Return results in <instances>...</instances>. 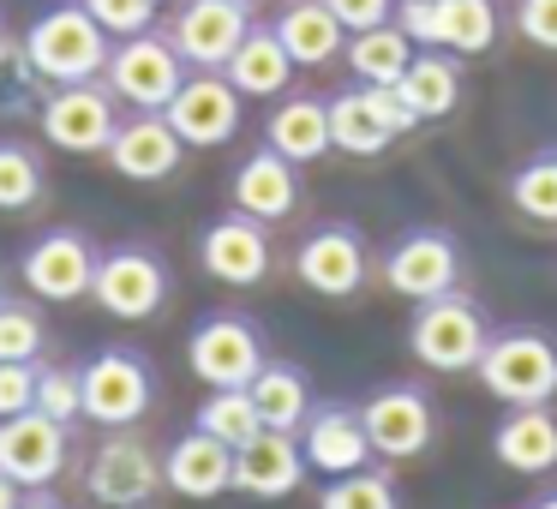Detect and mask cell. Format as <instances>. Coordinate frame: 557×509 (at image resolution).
Wrapping results in <instances>:
<instances>
[{
  "label": "cell",
  "instance_id": "cell-38",
  "mask_svg": "<svg viewBox=\"0 0 557 509\" xmlns=\"http://www.w3.org/2000/svg\"><path fill=\"white\" fill-rule=\"evenodd\" d=\"M78 7H85L109 37H138V30H157L162 0H78Z\"/></svg>",
  "mask_w": 557,
  "mask_h": 509
},
{
  "label": "cell",
  "instance_id": "cell-39",
  "mask_svg": "<svg viewBox=\"0 0 557 509\" xmlns=\"http://www.w3.org/2000/svg\"><path fill=\"white\" fill-rule=\"evenodd\" d=\"M37 408V360H0V420Z\"/></svg>",
  "mask_w": 557,
  "mask_h": 509
},
{
  "label": "cell",
  "instance_id": "cell-42",
  "mask_svg": "<svg viewBox=\"0 0 557 509\" xmlns=\"http://www.w3.org/2000/svg\"><path fill=\"white\" fill-rule=\"evenodd\" d=\"M18 504H25V485H13L7 473H0V509H18Z\"/></svg>",
  "mask_w": 557,
  "mask_h": 509
},
{
  "label": "cell",
  "instance_id": "cell-12",
  "mask_svg": "<svg viewBox=\"0 0 557 509\" xmlns=\"http://www.w3.org/2000/svg\"><path fill=\"white\" fill-rule=\"evenodd\" d=\"M90 300L109 318H157L162 300H169V264H162L150 246H114V252L97 258V282H90Z\"/></svg>",
  "mask_w": 557,
  "mask_h": 509
},
{
  "label": "cell",
  "instance_id": "cell-4",
  "mask_svg": "<svg viewBox=\"0 0 557 509\" xmlns=\"http://www.w3.org/2000/svg\"><path fill=\"white\" fill-rule=\"evenodd\" d=\"M186 73H193V66L181 61L169 30H138V37L114 42L102 85H109L114 102H126L133 114H162L174 102V90L186 85Z\"/></svg>",
  "mask_w": 557,
  "mask_h": 509
},
{
  "label": "cell",
  "instance_id": "cell-16",
  "mask_svg": "<svg viewBox=\"0 0 557 509\" xmlns=\"http://www.w3.org/2000/svg\"><path fill=\"white\" fill-rule=\"evenodd\" d=\"M18 276H25V288L37 294V300L73 306V300H85L90 282H97V252H90V240L78 228H49L42 240L25 246Z\"/></svg>",
  "mask_w": 557,
  "mask_h": 509
},
{
  "label": "cell",
  "instance_id": "cell-30",
  "mask_svg": "<svg viewBox=\"0 0 557 509\" xmlns=\"http://www.w3.org/2000/svg\"><path fill=\"white\" fill-rule=\"evenodd\" d=\"M246 396H252L258 420H264L270 432H300L306 413H312V384H306V372L288 360H264V372L246 384Z\"/></svg>",
  "mask_w": 557,
  "mask_h": 509
},
{
  "label": "cell",
  "instance_id": "cell-1",
  "mask_svg": "<svg viewBox=\"0 0 557 509\" xmlns=\"http://www.w3.org/2000/svg\"><path fill=\"white\" fill-rule=\"evenodd\" d=\"M473 377L504 408H545V401H557V336H545L533 324L492 330Z\"/></svg>",
  "mask_w": 557,
  "mask_h": 509
},
{
  "label": "cell",
  "instance_id": "cell-31",
  "mask_svg": "<svg viewBox=\"0 0 557 509\" xmlns=\"http://www.w3.org/2000/svg\"><path fill=\"white\" fill-rule=\"evenodd\" d=\"M413 37L389 18V25H372V30H354L348 49H342V61H348V73L360 78V85H396L401 73H408L413 61Z\"/></svg>",
  "mask_w": 557,
  "mask_h": 509
},
{
  "label": "cell",
  "instance_id": "cell-10",
  "mask_svg": "<svg viewBox=\"0 0 557 509\" xmlns=\"http://www.w3.org/2000/svg\"><path fill=\"white\" fill-rule=\"evenodd\" d=\"M186 360H193V377H205L210 389H246L264 372V336L240 312H210L186 336Z\"/></svg>",
  "mask_w": 557,
  "mask_h": 509
},
{
  "label": "cell",
  "instance_id": "cell-22",
  "mask_svg": "<svg viewBox=\"0 0 557 509\" xmlns=\"http://www.w3.org/2000/svg\"><path fill=\"white\" fill-rule=\"evenodd\" d=\"M228 193H234V210H240V216L288 222L294 210H300V162H288L282 150L258 145L252 157H246L240 169H234Z\"/></svg>",
  "mask_w": 557,
  "mask_h": 509
},
{
  "label": "cell",
  "instance_id": "cell-44",
  "mask_svg": "<svg viewBox=\"0 0 557 509\" xmlns=\"http://www.w3.org/2000/svg\"><path fill=\"white\" fill-rule=\"evenodd\" d=\"M528 509H557V485H552V492H540V497H533Z\"/></svg>",
  "mask_w": 557,
  "mask_h": 509
},
{
  "label": "cell",
  "instance_id": "cell-27",
  "mask_svg": "<svg viewBox=\"0 0 557 509\" xmlns=\"http://www.w3.org/2000/svg\"><path fill=\"white\" fill-rule=\"evenodd\" d=\"M228 85L240 90V97H288V85H294V61H288V49H282V37H276V25H252L240 37V49L228 54Z\"/></svg>",
  "mask_w": 557,
  "mask_h": 509
},
{
  "label": "cell",
  "instance_id": "cell-43",
  "mask_svg": "<svg viewBox=\"0 0 557 509\" xmlns=\"http://www.w3.org/2000/svg\"><path fill=\"white\" fill-rule=\"evenodd\" d=\"M18 509H61V504H54V497H42V492H37V497H25V504H18Z\"/></svg>",
  "mask_w": 557,
  "mask_h": 509
},
{
  "label": "cell",
  "instance_id": "cell-40",
  "mask_svg": "<svg viewBox=\"0 0 557 509\" xmlns=\"http://www.w3.org/2000/svg\"><path fill=\"white\" fill-rule=\"evenodd\" d=\"M516 37L557 54V0H516Z\"/></svg>",
  "mask_w": 557,
  "mask_h": 509
},
{
  "label": "cell",
  "instance_id": "cell-35",
  "mask_svg": "<svg viewBox=\"0 0 557 509\" xmlns=\"http://www.w3.org/2000/svg\"><path fill=\"white\" fill-rule=\"evenodd\" d=\"M42 198V162L25 145H0V210H30Z\"/></svg>",
  "mask_w": 557,
  "mask_h": 509
},
{
  "label": "cell",
  "instance_id": "cell-6",
  "mask_svg": "<svg viewBox=\"0 0 557 509\" xmlns=\"http://www.w3.org/2000/svg\"><path fill=\"white\" fill-rule=\"evenodd\" d=\"M389 294L401 300H437V294H456L461 288V246L449 228H408L389 240L384 264H377Z\"/></svg>",
  "mask_w": 557,
  "mask_h": 509
},
{
  "label": "cell",
  "instance_id": "cell-23",
  "mask_svg": "<svg viewBox=\"0 0 557 509\" xmlns=\"http://www.w3.org/2000/svg\"><path fill=\"white\" fill-rule=\"evenodd\" d=\"M181 157H186V145L169 126V114H133V121H121V133H114V145H109L114 174H121V181H138V186L169 181V174L181 169Z\"/></svg>",
  "mask_w": 557,
  "mask_h": 509
},
{
  "label": "cell",
  "instance_id": "cell-14",
  "mask_svg": "<svg viewBox=\"0 0 557 509\" xmlns=\"http://www.w3.org/2000/svg\"><path fill=\"white\" fill-rule=\"evenodd\" d=\"M246 30H252L246 0H181L169 18V42L193 73H222Z\"/></svg>",
  "mask_w": 557,
  "mask_h": 509
},
{
  "label": "cell",
  "instance_id": "cell-21",
  "mask_svg": "<svg viewBox=\"0 0 557 509\" xmlns=\"http://www.w3.org/2000/svg\"><path fill=\"white\" fill-rule=\"evenodd\" d=\"M306 485V449H300V432H258L252 444L234 449V492L246 497H264V504H276V497L300 492Z\"/></svg>",
  "mask_w": 557,
  "mask_h": 509
},
{
  "label": "cell",
  "instance_id": "cell-29",
  "mask_svg": "<svg viewBox=\"0 0 557 509\" xmlns=\"http://www.w3.org/2000/svg\"><path fill=\"white\" fill-rule=\"evenodd\" d=\"M276 37L294 66H330L348 49V30H342V18L330 13L324 0H288L276 13Z\"/></svg>",
  "mask_w": 557,
  "mask_h": 509
},
{
  "label": "cell",
  "instance_id": "cell-8",
  "mask_svg": "<svg viewBox=\"0 0 557 509\" xmlns=\"http://www.w3.org/2000/svg\"><path fill=\"white\" fill-rule=\"evenodd\" d=\"M413 114L408 102L396 97L389 85H354L342 97H330V145L342 157H384L396 138L413 133Z\"/></svg>",
  "mask_w": 557,
  "mask_h": 509
},
{
  "label": "cell",
  "instance_id": "cell-32",
  "mask_svg": "<svg viewBox=\"0 0 557 509\" xmlns=\"http://www.w3.org/2000/svg\"><path fill=\"white\" fill-rule=\"evenodd\" d=\"M509 210L533 228H557V145H540L509 169Z\"/></svg>",
  "mask_w": 557,
  "mask_h": 509
},
{
  "label": "cell",
  "instance_id": "cell-3",
  "mask_svg": "<svg viewBox=\"0 0 557 509\" xmlns=\"http://www.w3.org/2000/svg\"><path fill=\"white\" fill-rule=\"evenodd\" d=\"M492 342V324H485L480 300L473 294H437V300H420L408 318V353L425 365V372H473Z\"/></svg>",
  "mask_w": 557,
  "mask_h": 509
},
{
  "label": "cell",
  "instance_id": "cell-28",
  "mask_svg": "<svg viewBox=\"0 0 557 509\" xmlns=\"http://www.w3.org/2000/svg\"><path fill=\"white\" fill-rule=\"evenodd\" d=\"M264 145L282 150L288 162H318L330 157V97H282L264 121Z\"/></svg>",
  "mask_w": 557,
  "mask_h": 509
},
{
  "label": "cell",
  "instance_id": "cell-34",
  "mask_svg": "<svg viewBox=\"0 0 557 509\" xmlns=\"http://www.w3.org/2000/svg\"><path fill=\"white\" fill-rule=\"evenodd\" d=\"M198 432H210L228 449H240V444H252V437L264 432V420H258V408H252L246 389H210L205 408H198Z\"/></svg>",
  "mask_w": 557,
  "mask_h": 509
},
{
  "label": "cell",
  "instance_id": "cell-25",
  "mask_svg": "<svg viewBox=\"0 0 557 509\" xmlns=\"http://www.w3.org/2000/svg\"><path fill=\"white\" fill-rule=\"evenodd\" d=\"M461 54H449V49H420L408 61V73L396 78V97L408 102V114L413 121H444V114H456V102H461Z\"/></svg>",
  "mask_w": 557,
  "mask_h": 509
},
{
  "label": "cell",
  "instance_id": "cell-13",
  "mask_svg": "<svg viewBox=\"0 0 557 509\" xmlns=\"http://www.w3.org/2000/svg\"><path fill=\"white\" fill-rule=\"evenodd\" d=\"M294 276L318 294V300H354L372 276V252H366V234L348 222H324L300 240L294 252Z\"/></svg>",
  "mask_w": 557,
  "mask_h": 509
},
{
  "label": "cell",
  "instance_id": "cell-18",
  "mask_svg": "<svg viewBox=\"0 0 557 509\" xmlns=\"http://www.w3.org/2000/svg\"><path fill=\"white\" fill-rule=\"evenodd\" d=\"M198 264L205 276H216L222 288H258L270 276V222L258 216H216L205 234H198Z\"/></svg>",
  "mask_w": 557,
  "mask_h": 509
},
{
  "label": "cell",
  "instance_id": "cell-26",
  "mask_svg": "<svg viewBox=\"0 0 557 509\" xmlns=\"http://www.w3.org/2000/svg\"><path fill=\"white\" fill-rule=\"evenodd\" d=\"M492 449L509 473H552L557 468V413L552 401L545 408H509L492 432Z\"/></svg>",
  "mask_w": 557,
  "mask_h": 509
},
{
  "label": "cell",
  "instance_id": "cell-24",
  "mask_svg": "<svg viewBox=\"0 0 557 509\" xmlns=\"http://www.w3.org/2000/svg\"><path fill=\"white\" fill-rule=\"evenodd\" d=\"M162 485L193 497V504H210V497L234 492V449L193 425V432L174 437L169 456H162Z\"/></svg>",
  "mask_w": 557,
  "mask_h": 509
},
{
  "label": "cell",
  "instance_id": "cell-19",
  "mask_svg": "<svg viewBox=\"0 0 557 509\" xmlns=\"http://www.w3.org/2000/svg\"><path fill=\"white\" fill-rule=\"evenodd\" d=\"M66 468V425L49 420V413H13V420H0V473L25 492H42L54 485Z\"/></svg>",
  "mask_w": 557,
  "mask_h": 509
},
{
  "label": "cell",
  "instance_id": "cell-20",
  "mask_svg": "<svg viewBox=\"0 0 557 509\" xmlns=\"http://www.w3.org/2000/svg\"><path fill=\"white\" fill-rule=\"evenodd\" d=\"M300 449H306V468H318L324 480L372 468V437H366L360 408H348V401H312V413L300 425Z\"/></svg>",
  "mask_w": 557,
  "mask_h": 509
},
{
  "label": "cell",
  "instance_id": "cell-9",
  "mask_svg": "<svg viewBox=\"0 0 557 509\" xmlns=\"http://www.w3.org/2000/svg\"><path fill=\"white\" fill-rule=\"evenodd\" d=\"M396 25L413 49H449L461 61L497 42V0H396Z\"/></svg>",
  "mask_w": 557,
  "mask_h": 509
},
{
  "label": "cell",
  "instance_id": "cell-7",
  "mask_svg": "<svg viewBox=\"0 0 557 509\" xmlns=\"http://www.w3.org/2000/svg\"><path fill=\"white\" fill-rule=\"evenodd\" d=\"M78 389H85V420L109 425V432H126L150 413L157 401V377H150V360L133 348H102L97 360L78 372Z\"/></svg>",
  "mask_w": 557,
  "mask_h": 509
},
{
  "label": "cell",
  "instance_id": "cell-36",
  "mask_svg": "<svg viewBox=\"0 0 557 509\" xmlns=\"http://www.w3.org/2000/svg\"><path fill=\"white\" fill-rule=\"evenodd\" d=\"M42 353V318L37 306L0 294V360H37Z\"/></svg>",
  "mask_w": 557,
  "mask_h": 509
},
{
  "label": "cell",
  "instance_id": "cell-17",
  "mask_svg": "<svg viewBox=\"0 0 557 509\" xmlns=\"http://www.w3.org/2000/svg\"><path fill=\"white\" fill-rule=\"evenodd\" d=\"M240 102L246 97L228 85V73H186V85L174 90V102L162 114H169L186 150H216L240 133Z\"/></svg>",
  "mask_w": 557,
  "mask_h": 509
},
{
  "label": "cell",
  "instance_id": "cell-11",
  "mask_svg": "<svg viewBox=\"0 0 557 509\" xmlns=\"http://www.w3.org/2000/svg\"><path fill=\"white\" fill-rule=\"evenodd\" d=\"M42 133L54 150L66 157H109L114 133H121V114H114V90L109 85H54L42 102Z\"/></svg>",
  "mask_w": 557,
  "mask_h": 509
},
{
  "label": "cell",
  "instance_id": "cell-5",
  "mask_svg": "<svg viewBox=\"0 0 557 509\" xmlns=\"http://www.w3.org/2000/svg\"><path fill=\"white\" fill-rule=\"evenodd\" d=\"M372 456L384 461H420L437 444V401L425 384H384L360 401Z\"/></svg>",
  "mask_w": 557,
  "mask_h": 509
},
{
  "label": "cell",
  "instance_id": "cell-33",
  "mask_svg": "<svg viewBox=\"0 0 557 509\" xmlns=\"http://www.w3.org/2000/svg\"><path fill=\"white\" fill-rule=\"evenodd\" d=\"M318 509H401L396 473L389 468H354L318 492Z\"/></svg>",
  "mask_w": 557,
  "mask_h": 509
},
{
  "label": "cell",
  "instance_id": "cell-37",
  "mask_svg": "<svg viewBox=\"0 0 557 509\" xmlns=\"http://www.w3.org/2000/svg\"><path fill=\"white\" fill-rule=\"evenodd\" d=\"M37 413H49V420H61V425L85 420L78 372H66V365H37Z\"/></svg>",
  "mask_w": 557,
  "mask_h": 509
},
{
  "label": "cell",
  "instance_id": "cell-2",
  "mask_svg": "<svg viewBox=\"0 0 557 509\" xmlns=\"http://www.w3.org/2000/svg\"><path fill=\"white\" fill-rule=\"evenodd\" d=\"M25 54L42 73V85H90V78L109 73L114 37L78 7V0H66V7H49V13L30 18Z\"/></svg>",
  "mask_w": 557,
  "mask_h": 509
},
{
  "label": "cell",
  "instance_id": "cell-41",
  "mask_svg": "<svg viewBox=\"0 0 557 509\" xmlns=\"http://www.w3.org/2000/svg\"><path fill=\"white\" fill-rule=\"evenodd\" d=\"M330 13L342 18V30H372V25H389L396 18V0H324Z\"/></svg>",
  "mask_w": 557,
  "mask_h": 509
},
{
  "label": "cell",
  "instance_id": "cell-15",
  "mask_svg": "<svg viewBox=\"0 0 557 509\" xmlns=\"http://www.w3.org/2000/svg\"><path fill=\"white\" fill-rule=\"evenodd\" d=\"M85 492L102 509H145L162 492V456L133 432H114L109 444H97L85 468Z\"/></svg>",
  "mask_w": 557,
  "mask_h": 509
}]
</instances>
